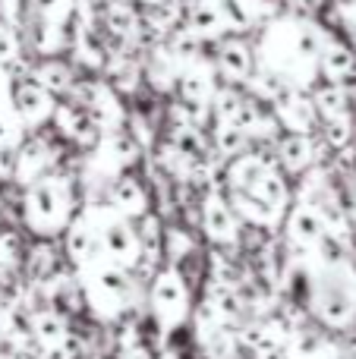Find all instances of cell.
<instances>
[{
    "label": "cell",
    "instance_id": "6da1fadb",
    "mask_svg": "<svg viewBox=\"0 0 356 359\" xmlns=\"http://www.w3.org/2000/svg\"><path fill=\"white\" fill-rule=\"evenodd\" d=\"M22 224L41 240L63 233L76 217V183L60 170H50L22 192Z\"/></svg>",
    "mask_w": 356,
    "mask_h": 359
},
{
    "label": "cell",
    "instance_id": "7a4b0ae2",
    "mask_svg": "<svg viewBox=\"0 0 356 359\" xmlns=\"http://www.w3.org/2000/svg\"><path fill=\"white\" fill-rule=\"evenodd\" d=\"M82 299L92 306L98 316H120L132 297V271L111 265V262L98 259L88 268H82Z\"/></svg>",
    "mask_w": 356,
    "mask_h": 359
},
{
    "label": "cell",
    "instance_id": "3957f363",
    "mask_svg": "<svg viewBox=\"0 0 356 359\" xmlns=\"http://www.w3.org/2000/svg\"><path fill=\"white\" fill-rule=\"evenodd\" d=\"M88 215L98 224L101 259L123 268V271H136L139 259H142V243H139V233H136V221L120 217L111 205H95V208H88Z\"/></svg>",
    "mask_w": 356,
    "mask_h": 359
},
{
    "label": "cell",
    "instance_id": "277c9868",
    "mask_svg": "<svg viewBox=\"0 0 356 359\" xmlns=\"http://www.w3.org/2000/svg\"><path fill=\"white\" fill-rule=\"evenodd\" d=\"M149 306L161 328H180V325L193 316L189 284L177 265H167V268H161V271H155L151 287H149Z\"/></svg>",
    "mask_w": 356,
    "mask_h": 359
},
{
    "label": "cell",
    "instance_id": "5b68a950",
    "mask_svg": "<svg viewBox=\"0 0 356 359\" xmlns=\"http://www.w3.org/2000/svg\"><path fill=\"white\" fill-rule=\"evenodd\" d=\"M199 224L205 230V236L214 243V246H231V243L240 240V217L233 211L231 198L224 196V189H212L205 192L199 205Z\"/></svg>",
    "mask_w": 356,
    "mask_h": 359
},
{
    "label": "cell",
    "instance_id": "8992f818",
    "mask_svg": "<svg viewBox=\"0 0 356 359\" xmlns=\"http://www.w3.org/2000/svg\"><path fill=\"white\" fill-rule=\"evenodd\" d=\"M212 67H214V76H218L221 86L240 88L249 82L252 69H256V54H252L249 41H243V38H237V35L221 38Z\"/></svg>",
    "mask_w": 356,
    "mask_h": 359
},
{
    "label": "cell",
    "instance_id": "52a82bcc",
    "mask_svg": "<svg viewBox=\"0 0 356 359\" xmlns=\"http://www.w3.org/2000/svg\"><path fill=\"white\" fill-rule=\"evenodd\" d=\"M10 104H13V111L19 114L22 126L38 130V126H44L54 117L57 101H54V95L44 92L29 73H22L19 79H13V86H10Z\"/></svg>",
    "mask_w": 356,
    "mask_h": 359
},
{
    "label": "cell",
    "instance_id": "ba28073f",
    "mask_svg": "<svg viewBox=\"0 0 356 359\" xmlns=\"http://www.w3.org/2000/svg\"><path fill=\"white\" fill-rule=\"evenodd\" d=\"M271 114H275L278 126L294 133V136H315L322 123L313 107V98L303 88H287V92L278 95V101L271 104Z\"/></svg>",
    "mask_w": 356,
    "mask_h": 359
},
{
    "label": "cell",
    "instance_id": "9c48e42d",
    "mask_svg": "<svg viewBox=\"0 0 356 359\" xmlns=\"http://www.w3.org/2000/svg\"><path fill=\"white\" fill-rule=\"evenodd\" d=\"M50 120H54L57 130H60L69 142L79 145V149L95 151L101 145V139H104L101 126L95 123V117L88 114V107L79 104V101H63V104H54V117Z\"/></svg>",
    "mask_w": 356,
    "mask_h": 359
},
{
    "label": "cell",
    "instance_id": "30bf717a",
    "mask_svg": "<svg viewBox=\"0 0 356 359\" xmlns=\"http://www.w3.org/2000/svg\"><path fill=\"white\" fill-rule=\"evenodd\" d=\"M322 151H325V145L315 136H294V133H287L284 139L275 142L278 168L287 177H300V174H306V170H313L315 164H322L325 161Z\"/></svg>",
    "mask_w": 356,
    "mask_h": 359
},
{
    "label": "cell",
    "instance_id": "8fae6325",
    "mask_svg": "<svg viewBox=\"0 0 356 359\" xmlns=\"http://www.w3.org/2000/svg\"><path fill=\"white\" fill-rule=\"evenodd\" d=\"M63 246H67V255L76 268H88L92 262L101 259V240H98V224L92 221L88 211L76 215L69 221V227L63 230Z\"/></svg>",
    "mask_w": 356,
    "mask_h": 359
},
{
    "label": "cell",
    "instance_id": "7c38bea8",
    "mask_svg": "<svg viewBox=\"0 0 356 359\" xmlns=\"http://www.w3.org/2000/svg\"><path fill=\"white\" fill-rule=\"evenodd\" d=\"M284 227H287V240L294 243L300 252H313L328 233V224L322 217V211L309 202H300L287 211L284 217Z\"/></svg>",
    "mask_w": 356,
    "mask_h": 359
},
{
    "label": "cell",
    "instance_id": "4fadbf2b",
    "mask_svg": "<svg viewBox=\"0 0 356 359\" xmlns=\"http://www.w3.org/2000/svg\"><path fill=\"white\" fill-rule=\"evenodd\" d=\"M224 196L231 198V205H233V211H237L240 221H246L249 227L265 230V233L278 230L284 224V217H287V208H278V205H271L268 198H262L259 192H252V189L224 192Z\"/></svg>",
    "mask_w": 356,
    "mask_h": 359
},
{
    "label": "cell",
    "instance_id": "5bb4252c",
    "mask_svg": "<svg viewBox=\"0 0 356 359\" xmlns=\"http://www.w3.org/2000/svg\"><path fill=\"white\" fill-rule=\"evenodd\" d=\"M177 98L183 101H199V104H212L214 92H218V76H214V67L212 60H205V57H199L196 63H189V67L180 69V76H177Z\"/></svg>",
    "mask_w": 356,
    "mask_h": 359
},
{
    "label": "cell",
    "instance_id": "9a60e30c",
    "mask_svg": "<svg viewBox=\"0 0 356 359\" xmlns=\"http://www.w3.org/2000/svg\"><path fill=\"white\" fill-rule=\"evenodd\" d=\"M54 145L44 142V139H29L16 149V170H13V180H19L22 186H32L35 180H41L44 174L54 170Z\"/></svg>",
    "mask_w": 356,
    "mask_h": 359
},
{
    "label": "cell",
    "instance_id": "2e32d148",
    "mask_svg": "<svg viewBox=\"0 0 356 359\" xmlns=\"http://www.w3.org/2000/svg\"><path fill=\"white\" fill-rule=\"evenodd\" d=\"M107 205L117 211L120 217H130V221H139L142 215H149V192L139 183L136 177L120 174L111 183V192H107Z\"/></svg>",
    "mask_w": 356,
    "mask_h": 359
},
{
    "label": "cell",
    "instance_id": "e0dca14e",
    "mask_svg": "<svg viewBox=\"0 0 356 359\" xmlns=\"http://www.w3.org/2000/svg\"><path fill=\"white\" fill-rule=\"evenodd\" d=\"M29 334H32V341H35L38 353L44 356L67 341L69 322H67V316H60L57 309H41L29 318Z\"/></svg>",
    "mask_w": 356,
    "mask_h": 359
},
{
    "label": "cell",
    "instance_id": "ac0fdd59",
    "mask_svg": "<svg viewBox=\"0 0 356 359\" xmlns=\"http://www.w3.org/2000/svg\"><path fill=\"white\" fill-rule=\"evenodd\" d=\"M183 19H186V29L193 32V35H199L202 41H221V38L227 35L224 19H221L214 0H189Z\"/></svg>",
    "mask_w": 356,
    "mask_h": 359
},
{
    "label": "cell",
    "instance_id": "d6986e66",
    "mask_svg": "<svg viewBox=\"0 0 356 359\" xmlns=\"http://www.w3.org/2000/svg\"><path fill=\"white\" fill-rule=\"evenodd\" d=\"M319 73L328 82H344L356 73V50L350 44L338 41V38H328L325 48L319 54Z\"/></svg>",
    "mask_w": 356,
    "mask_h": 359
},
{
    "label": "cell",
    "instance_id": "ffe728a7",
    "mask_svg": "<svg viewBox=\"0 0 356 359\" xmlns=\"http://www.w3.org/2000/svg\"><path fill=\"white\" fill-rule=\"evenodd\" d=\"M101 25H104L107 35H114L117 41H132L142 29L139 22V13L132 10V4L126 0H107L104 10H101Z\"/></svg>",
    "mask_w": 356,
    "mask_h": 359
},
{
    "label": "cell",
    "instance_id": "44dd1931",
    "mask_svg": "<svg viewBox=\"0 0 356 359\" xmlns=\"http://www.w3.org/2000/svg\"><path fill=\"white\" fill-rule=\"evenodd\" d=\"M29 76L48 95H54V98L69 95V92H73V86H76V76H73V69H69V63L57 60V57H44L35 69H29Z\"/></svg>",
    "mask_w": 356,
    "mask_h": 359
},
{
    "label": "cell",
    "instance_id": "7402d4cb",
    "mask_svg": "<svg viewBox=\"0 0 356 359\" xmlns=\"http://www.w3.org/2000/svg\"><path fill=\"white\" fill-rule=\"evenodd\" d=\"M177 76H180V67H177V60L167 54L164 41H158L155 48L149 50L145 79L151 82V88H155V92H174V88H177Z\"/></svg>",
    "mask_w": 356,
    "mask_h": 359
},
{
    "label": "cell",
    "instance_id": "603a6c76",
    "mask_svg": "<svg viewBox=\"0 0 356 359\" xmlns=\"http://www.w3.org/2000/svg\"><path fill=\"white\" fill-rule=\"evenodd\" d=\"M221 19H224V29L233 35H246V32L256 29L259 22V6L256 0H214Z\"/></svg>",
    "mask_w": 356,
    "mask_h": 359
},
{
    "label": "cell",
    "instance_id": "cb8c5ba5",
    "mask_svg": "<svg viewBox=\"0 0 356 359\" xmlns=\"http://www.w3.org/2000/svg\"><path fill=\"white\" fill-rule=\"evenodd\" d=\"M309 98H313V107H315V114H319V120H331V117H338V114L350 111V98H347L341 82L315 86L313 92H309Z\"/></svg>",
    "mask_w": 356,
    "mask_h": 359
},
{
    "label": "cell",
    "instance_id": "d4e9b609",
    "mask_svg": "<svg viewBox=\"0 0 356 359\" xmlns=\"http://www.w3.org/2000/svg\"><path fill=\"white\" fill-rule=\"evenodd\" d=\"M164 48H167V54L177 60V67H189V63H196L202 57V48H205V41H202L199 35H193V32L186 29V25H177L174 32H170L167 38H164Z\"/></svg>",
    "mask_w": 356,
    "mask_h": 359
},
{
    "label": "cell",
    "instance_id": "484cf974",
    "mask_svg": "<svg viewBox=\"0 0 356 359\" xmlns=\"http://www.w3.org/2000/svg\"><path fill=\"white\" fill-rule=\"evenodd\" d=\"M319 130H322V145L331 151H341L356 142V120L350 111L338 114V117H331V120H322Z\"/></svg>",
    "mask_w": 356,
    "mask_h": 359
},
{
    "label": "cell",
    "instance_id": "4316f807",
    "mask_svg": "<svg viewBox=\"0 0 356 359\" xmlns=\"http://www.w3.org/2000/svg\"><path fill=\"white\" fill-rule=\"evenodd\" d=\"M212 145H214V155L231 161V158L243 155L246 149L252 145V139L240 130L237 123H214V136H212Z\"/></svg>",
    "mask_w": 356,
    "mask_h": 359
},
{
    "label": "cell",
    "instance_id": "83f0119b",
    "mask_svg": "<svg viewBox=\"0 0 356 359\" xmlns=\"http://www.w3.org/2000/svg\"><path fill=\"white\" fill-rule=\"evenodd\" d=\"M252 192H259V196L268 198V202H271V205H278V208H290V198H294L290 180H287V174H284L281 168L265 170L262 180H259V183L252 186Z\"/></svg>",
    "mask_w": 356,
    "mask_h": 359
},
{
    "label": "cell",
    "instance_id": "f1b7e54d",
    "mask_svg": "<svg viewBox=\"0 0 356 359\" xmlns=\"http://www.w3.org/2000/svg\"><path fill=\"white\" fill-rule=\"evenodd\" d=\"M161 252L170 259V265H183L189 255H196V240L189 236L186 227L180 224H170L161 233Z\"/></svg>",
    "mask_w": 356,
    "mask_h": 359
},
{
    "label": "cell",
    "instance_id": "f546056e",
    "mask_svg": "<svg viewBox=\"0 0 356 359\" xmlns=\"http://www.w3.org/2000/svg\"><path fill=\"white\" fill-rule=\"evenodd\" d=\"M22 265V249H19V236L10 230H0V284L13 280Z\"/></svg>",
    "mask_w": 356,
    "mask_h": 359
},
{
    "label": "cell",
    "instance_id": "4dcf8cb0",
    "mask_svg": "<svg viewBox=\"0 0 356 359\" xmlns=\"http://www.w3.org/2000/svg\"><path fill=\"white\" fill-rule=\"evenodd\" d=\"M73 0H25V19H54L67 22L73 16Z\"/></svg>",
    "mask_w": 356,
    "mask_h": 359
},
{
    "label": "cell",
    "instance_id": "1f68e13d",
    "mask_svg": "<svg viewBox=\"0 0 356 359\" xmlns=\"http://www.w3.org/2000/svg\"><path fill=\"white\" fill-rule=\"evenodd\" d=\"M22 145V120L13 104H0V149H19Z\"/></svg>",
    "mask_w": 356,
    "mask_h": 359
},
{
    "label": "cell",
    "instance_id": "d6a6232c",
    "mask_svg": "<svg viewBox=\"0 0 356 359\" xmlns=\"http://www.w3.org/2000/svg\"><path fill=\"white\" fill-rule=\"evenodd\" d=\"M22 60V38L13 25L0 22V67L10 69L13 63Z\"/></svg>",
    "mask_w": 356,
    "mask_h": 359
},
{
    "label": "cell",
    "instance_id": "836d02e7",
    "mask_svg": "<svg viewBox=\"0 0 356 359\" xmlns=\"http://www.w3.org/2000/svg\"><path fill=\"white\" fill-rule=\"evenodd\" d=\"M117 359H155V353L149 347H142V344H132V347H120Z\"/></svg>",
    "mask_w": 356,
    "mask_h": 359
},
{
    "label": "cell",
    "instance_id": "e575fe53",
    "mask_svg": "<svg viewBox=\"0 0 356 359\" xmlns=\"http://www.w3.org/2000/svg\"><path fill=\"white\" fill-rule=\"evenodd\" d=\"M10 86H13L10 69L0 67V104H6V101H10Z\"/></svg>",
    "mask_w": 356,
    "mask_h": 359
},
{
    "label": "cell",
    "instance_id": "d590c367",
    "mask_svg": "<svg viewBox=\"0 0 356 359\" xmlns=\"http://www.w3.org/2000/svg\"><path fill=\"white\" fill-rule=\"evenodd\" d=\"M328 359H356V350H331Z\"/></svg>",
    "mask_w": 356,
    "mask_h": 359
},
{
    "label": "cell",
    "instance_id": "8d00e7d4",
    "mask_svg": "<svg viewBox=\"0 0 356 359\" xmlns=\"http://www.w3.org/2000/svg\"><path fill=\"white\" fill-rule=\"evenodd\" d=\"M142 4H145V6H151V4H164V0H142Z\"/></svg>",
    "mask_w": 356,
    "mask_h": 359
},
{
    "label": "cell",
    "instance_id": "74e56055",
    "mask_svg": "<svg viewBox=\"0 0 356 359\" xmlns=\"http://www.w3.org/2000/svg\"><path fill=\"white\" fill-rule=\"evenodd\" d=\"M353 221H356V196H353Z\"/></svg>",
    "mask_w": 356,
    "mask_h": 359
},
{
    "label": "cell",
    "instance_id": "f35d334b",
    "mask_svg": "<svg viewBox=\"0 0 356 359\" xmlns=\"http://www.w3.org/2000/svg\"><path fill=\"white\" fill-rule=\"evenodd\" d=\"M0 359H4V353H0Z\"/></svg>",
    "mask_w": 356,
    "mask_h": 359
}]
</instances>
